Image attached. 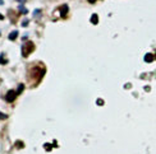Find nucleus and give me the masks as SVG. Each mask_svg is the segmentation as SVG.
<instances>
[{
    "label": "nucleus",
    "instance_id": "1",
    "mask_svg": "<svg viewBox=\"0 0 156 154\" xmlns=\"http://www.w3.org/2000/svg\"><path fill=\"white\" fill-rule=\"evenodd\" d=\"M33 50H35V45H33V42L27 41L23 46H22V55H23V57H28L29 54H31Z\"/></svg>",
    "mask_w": 156,
    "mask_h": 154
},
{
    "label": "nucleus",
    "instance_id": "2",
    "mask_svg": "<svg viewBox=\"0 0 156 154\" xmlns=\"http://www.w3.org/2000/svg\"><path fill=\"white\" fill-rule=\"evenodd\" d=\"M32 75H33V78H35L37 82H40L41 80V78L44 75H45V68H33L32 69Z\"/></svg>",
    "mask_w": 156,
    "mask_h": 154
},
{
    "label": "nucleus",
    "instance_id": "3",
    "mask_svg": "<svg viewBox=\"0 0 156 154\" xmlns=\"http://www.w3.org/2000/svg\"><path fill=\"white\" fill-rule=\"evenodd\" d=\"M17 96H18V93H17L16 90H9L8 93L5 94V101H6V102H9V103H12V102L16 101Z\"/></svg>",
    "mask_w": 156,
    "mask_h": 154
},
{
    "label": "nucleus",
    "instance_id": "4",
    "mask_svg": "<svg viewBox=\"0 0 156 154\" xmlns=\"http://www.w3.org/2000/svg\"><path fill=\"white\" fill-rule=\"evenodd\" d=\"M60 13H61V17H65L67 13H68V5H63V6H60Z\"/></svg>",
    "mask_w": 156,
    "mask_h": 154
},
{
    "label": "nucleus",
    "instance_id": "5",
    "mask_svg": "<svg viewBox=\"0 0 156 154\" xmlns=\"http://www.w3.org/2000/svg\"><path fill=\"white\" fill-rule=\"evenodd\" d=\"M17 36H18V31H13V32H10V35H9V40H10V41H14V40L17 38Z\"/></svg>",
    "mask_w": 156,
    "mask_h": 154
},
{
    "label": "nucleus",
    "instance_id": "6",
    "mask_svg": "<svg viewBox=\"0 0 156 154\" xmlns=\"http://www.w3.org/2000/svg\"><path fill=\"white\" fill-rule=\"evenodd\" d=\"M152 60H154V56H152L151 54H147L146 56H145V61H147V63H151Z\"/></svg>",
    "mask_w": 156,
    "mask_h": 154
},
{
    "label": "nucleus",
    "instance_id": "7",
    "mask_svg": "<svg viewBox=\"0 0 156 154\" xmlns=\"http://www.w3.org/2000/svg\"><path fill=\"white\" fill-rule=\"evenodd\" d=\"M91 22L94 24H97V22H99V19H97V15H96V14H94V15L91 17Z\"/></svg>",
    "mask_w": 156,
    "mask_h": 154
},
{
    "label": "nucleus",
    "instance_id": "8",
    "mask_svg": "<svg viewBox=\"0 0 156 154\" xmlns=\"http://www.w3.org/2000/svg\"><path fill=\"white\" fill-rule=\"evenodd\" d=\"M19 12H21L22 14H27V13H28V10L26 9L23 5H21V6H19Z\"/></svg>",
    "mask_w": 156,
    "mask_h": 154
},
{
    "label": "nucleus",
    "instance_id": "9",
    "mask_svg": "<svg viewBox=\"0 0 156 154\" xmlns=\"http://www.w3.org/2000/svg\"><path fill=\"white\" fill-rule=\"evenodd\" d=\"M16 146H17V148H23V146H24V144H23V143H22V141H17L16 143Z\"/></svg>",
    "mask_w": 156,
    "mask_h": 154
},
{
    "label": "nucleus",
    "instance_id": "10",
    "mask_svg": "<svg viewBox=\"0 0 156 154\" xmlns=\"http://www.w3.org/2000/svg\"><path fill=\"white\" fill-rule=\"evenodd\" d=\"M5 119H8V115H5V113H1V112H0V121H1V120H5Z\"/></svg>",
    "mask_w": 156,
    "mask_h": 154
},
{
    "label": "nucleus",
    "instance_id": "11",
    "mask_svg": "<svg viewBox=\"0 0 156 154\" xmlns=\"http://www.w3.org/2000/svg\"><path fill=\"white\" fill-rule=\"evenodd\" d=\"M23 89H24V85H23V84H19V87H18V92H17V93H21V92L23 90Z\"/></svg>",
    "mask_w": 156,
    "mask_h": 154
},
{
    "label": "nucleus",
    "instance_id": "12",
    "mask_svg": "<svg viewBox=\"0 0 156 154\" xmlns=\"http://www.w3.org/2000/svg\"><path fill=\"white\" fill-rule=\"evenodd\" d=\"M3 59H4V57H3V55H0V64H6V63H8V60H3Z\"/></svg>",
    "mask_w": 156,
    "mask_h": 154
},
{
    "label": "nucleus",
    "instance_id": "13",
    "mask_svg": "<svg viewBox=\"0 0 156 154\" xmlns=\"http://www.w3.org/2000/svg\"><path fill=\"white\" fill-rule=\"evenodd\" d=\"M40 13H41V10H40V9H39V10H35V13H33V15H39Z\"/></svg>",
    "mask_w": 156,
    "mask_h": 154
},
{
    "label": "nucleus",
    "instance_id": "14",
    "mask_svg": "<svg viewBox=\"0 0 156 154\" xmlns=\"http://www.w3.org/2000/svg\"><path fill=\"white\" fill-rule=\"evenodd\" d=\"M45 148H46V150H50L51 149V145L50 144H45Z\"/></svg>",
    "mask_w": 156,
    "mask_h": 154
},
{
    "label": "nucleus",
    "instance_id": "15",
    "mask_svg": "<svg viewBox=\"0 0 156 154\" xmlns=\"http://www.w3.org/2000/svg\"><path fill=\"white\" fill-rule=\"evenodd\" d=\"M27 24H28V20H24L23 23H22V25H27Z\"/></svg>",
    "mask_w": 156,
    "mask_h": 154
},
{
    "label": "nucleus",
    "instance_id": "16",
    "mask_svg": "<svg viewBox=\"0 0 156 154\" xmlns=\"http://www.w3.org/2000/svg\"><path fill=\"white\" fill-rule=\"evenodd\" d=\"M102 103H104V102H102L101 99H99V101H97V104H102Z\"/></svg>",
    "mask_w": 156,
    "mask_h": 154
},
{
    "label": "nucleus",
    "instance_id": "17",
    "mask_svg": "<svg viewBox=\"0 0 156 154\" xmlns=\"http://www.w3.org/2000/svg\"><path fill=\"white\" fill-rule=\"evenodd\" d=\"M4 19V15H1V14H0V20H3Z\"/></svg>",
    "mask_w": 156,
    "mask_h": 154
},
{
    "label": "nucleus",
    "instance_id": "18",
    "mask_svg": "<svg viewBox=\"0 0 156 154\" xmlns=\"http://www.w3.org/2000/svg\"><path fill=\"white\" fill-rule=\"evenodd\" d=\"M4 4V0H0V5H3Z\"/></svg>",
    "mask_w": 156,
    "mask_h": 154
},
{
    "label": "nucleus",
    "instance_id": "19",
    "mask_svg": "<svg viewBox=\"0 0 156 154\" xmlns=\"http://www.w3.org/2000/svg\"><path fill=\"white\" fill-rule=\"evenodd\" d=\"M17 1H19V3H24L26 0H17Z\"/></svg>",
    "mask_w": 156,
    "mask_h": 154
},
{
    "label": "nucleus",
    "instance_id": "20",
    "mask_svg": "<svg viewBox=\"0 0 156 154\" xmlns=\"http://www.w3.org/2000/svg\"><path fill=\"white\" fill-rule=\"evenodd\" d=\"M88 3H95V0H88Z\"/></svg>",
    "mask_w": 156,
    "mask_h": 154
},
{
    "label": "nucleus",
    "instance_id": "21",
    "mask_svg": "<svg viewBox=\"0 0 156 154\" xmlns=\"http://www.w3.org/2000/svg\"><path fill=\"white\" fill-rule=\"evenodd\" d=\"M155 57H156V55H155Z\"/></svg>",
    "mask_w": 156,
    "mask_h": 154
}]
</instances>
